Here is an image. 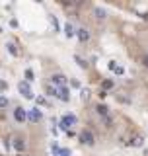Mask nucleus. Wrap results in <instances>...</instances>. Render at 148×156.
<instances>
[{
    "label": "nucleus",
    "mask_w": 148,
    "mask_h": 156,
    "mask_svg": "<svg viewBox=\"0 0 148 156\" xmlns=\"http://www.w3.org/2000/svg\"><path fill=\"white\" fill-rule=\"evenodd\" d=\"M96 113H97V117L105 123V127H111V125H113V119H111V115H109V107H107V105H103V104L96 105Z\"/></svg>",
    "instance_id": "1"
},
{
    "label": "nucleus",
    "mask_w": 148,
    "mask_h": 156,
    "mask_svg": "<svg viewBox=\"0 0 148 156\" xmlns=\"http://www.w3.org/2000/svg\"><path fill=\"white\" fill-rule=\"evenodd\" d=\"M78 139H80L82 144H86V147H94V144H96V135H94L92 129H82L80 135H78Z\"/></svg>",
    "instance_id": "2"
},
{
    "label": "nucleus",
    "mask_w": 148,
    "mask_h": 156,
    "mask_svg": "<svg viewBox=\"0 0 148 156\" xmlns=\"http://www.w3.org/2000/svg\"><path fill=\"white\" fill-rule=\"evenodd\" d=\"M76 121H78V119H76V115H74V113H66V115H62V121H60V129L66 133L68 129H72V125H76Z\"/></svg>",
    "instance_id": "3"
},
{
    "label": "nucleus",
    "mask_w": 148,
    "mask_h": 156,
    "mask_svg": "<svg viewBox=\"0 0 148 156\" xmlns=\"http://www.w3.org/2000/svg\"><path fill=\"white\" fill-rule=\"evenodd\" d=\"M51 82L55 88H66V84H68V78H66L65 74H60V72H57V74L51 76Z\"/></svg>",
    "instance_id": "4"
},
{
    "label": "nucleus",
    "mask_w": 148,
    "mask_h": 156,
    "mask_svg": "<svg viewBox=\"0 0 148 156\" xmlns=\"http://www.w3.org/2000/svg\"><path fill=\"white\" fill-rule=\"evenodd\" d=\"M28 119L31 121V123H39V121L43 119V113L39 111V107H33V109L28 111Z\"/></svg>",
    "instance_id": "5"
},
{
    "label": "nucleus",
    "mask_w": 148,
    "mask_h": 156,
    "mask_svg": "<svg viewBox=\"0 0 148 156\" xmlns=\"http://www.w3.org/2000/svg\"><path fill=\"white\" fill-rule=\"evenodd\" d=\"M14 119H16V123L22 125L23 121L28 119V111H25L23 107H16V109H14Z\"/></svg>",
    "instance_id": "6"
},
{
    "label": "nucleus",
    "mask_w": 148,
    "mask_h": 156,
    "mask_svg": "<svg viewBox=\"0 0 148 156\" xmlns=\"http://www.w3.org/2000/svg\"><path fill=\"white\" fill-rule=\"evenodd\" d=\"M18 90H20V94H22L23 98H28V99H33V92L29 90L28 82H20V84H18Z\"/></svg>",
    "instance_id": "7"
},
{
    "label": "nucleus",
    "mask_w": 148,
    "mask_h": 156,
    "mask_svg": "<svg viewBox=\"0 0 148 156\" xmlns=\"http://www.w3.org/2000/svg\"><path fill=\"white\" fill-rule=\"evenodd\" d=\"M76 35H78L80 43H88L90 41V29L88 28H78L76 29Z\"/></svg>",
    "instance_id": "8"
},
{
    "label": "nucleus",
    "mask_w": 148,
    "mask_h": 156,
    "mask_svg": "<svg viewBox=\"0 0 148 156\" xmlns=\"http://www.w3.org/2000/svg\"><path fill=\"white\" fill-rule=\"evenodd\" d=\"M60 102H70V94H68V88H57V96Z\"/></svg>",
    "instance_id": "9"
},
{
    "label": "nucleus",
    "mask_w": 148,
    "mask_h": 156,
    "mask_svg": "<svg viewBox=\"0 0 148 156\" xmlns=\"http://www.w3.org/2000/svg\"><path fill=\"white\" fill-rule=\"evenodd\" d=\"M14 148H16L18 152H23V148H25V139L14 137Z\"/></svg>",
    "instance_id": "10"
},
{
    "label": "nucleus",
    "mask_w": 148,
    "mask_h": 156,
    "mask_svg": "<svg viewBox=\"0 0 148 156\" xmlns=\"http://www.w3.org/2000/svg\"><path fill=\"white\" fill-rule=\"evenodd\" d=\"M53 152H55V156H70L68 148H59V147H57V142H53Z\"/></svg>",
    "instance_id": "11"
},
{
    "label": "nucleus",
    "mask_w": 148,
    "mask_h": 156,
    "mask_svg": "<svg viewBox=\"0 0 148 156\" xmlns=\"http://www.w3.org/2000/svg\"><path fill=\"white\" fill-rule=\"evenodd\" d=\"M65 33H66V37H74V35H76V29H74V25L72 24H70V22H68V24H66L65 25Z\"/></svg>",
    "instance_id": "12"
},
{
    "label": "nucleus",
    "mask_w": 148,
    "mask_h": 156,
    "mask_svg": "<svg viewBox=\"0 0 148 156\" xmlns=\"http://www.w3.org/2000/svg\"><path fill=\"white\" fill-rule=\"evenodd\" d=\"M45 92H47V96H57V88L53 84H47L45 86Z\"/></svg>",
    "instance_id": "13"
},
{
    "label": "nucleus",
    "mask_w": 148,
    "mask_h": 156,
    "mask_svg": "<svg viewBox=\"0 0 148 156\" xmlns=\"http://www.w3.org/2000/svg\"><path fill=\"white\" fill-rule=\"evenodd\" d=\"M109 68L113 72H117V74H123V72H125V70H123V66H117L115 62H109Z\"/></svg>",
    "instance_id": "14"
},
{
    "label": "nucleus",
    "mask_w": 148,
    "mask_h": 156,
    "mask_svg": "<svg viewBox=\"0 0 148 156\" xmlns=\"http://www.w3.org/2000/svg\"><path fill=\"white\" fill-rule=\"evenodd\" d=\"M94 14H96V18H97V20H103V18H105V10L96 8V10H94Z\"/></svg>",
    "instance_id": "15"
},
{
    "label": "nucleus",
    "mask_w": 148,
    "mask_h": 156,
    "mask_svg": "<svg viewBox=\"0 0 148 156\" xmlns=\"http://www.w3.org/2000/svg\"><path fill=\"white\" fill-rule=\"evenodd\" d=\"M6 47H8V51L12 53V55H14V57H18V55H20V51H18V49H16V45H14V43H8V45H6Z\"/></svg>",
    "instance_id": "16"
},
{
    "label": "nucleus",
    "mask_w": 148,
    "mask_h": 156,
    "mask_svg": "<svg viewBox=\"0 0 148 156\" xmlns=\"http://www.w3.org/2000/svg\"><path fill=\"white\" fill-rule=\"evenodd\" d=\"M131 144H133V147H142V137H134V139H131Z\"/></svg>",
    "instance_id": "17"
},
{
    "label": "nucleus",
    "mask_w": 148,
    "mask_h": 156,
    "mask_svg": "<svg viewBox=\"0 0 148 156\" xmlns=\"http://www.w3.org/2000/svg\"><path fill=\"white\" fill-rule=\"evenodd\" d=\"M8 104H10V99L6 98V96H0V109H2V107H8Z\"/></svg>",
    "instance_id": "18"
},
{
    "label": "nucleus",
    "mask_w": 148,
    "mask_h": 156,
    "mask_svg": "<svg viewBox=\"0 0 148 156\" xmlns=\"http://www.w3.org/2000/svg\"><path fill=\"white\" fill-rule=\"evenodd\" d=\"M76 62H78V65H80V68H88V62L84 61L82 57H76Z\"/></svg>",
    "instance_id": "19"
},
{
    "label": "nucleus",
    "mask_w": 148,
    "mask_h": 156,
    "mask_svg": "<svg viewBox=\"0 0 148 156\" xmlns=\"http://www.w3.org/2000/svg\"><path fill=\"white\" fill-rule=\"evenodd\" d=\"M25 80H28V82H33V70H31V68H28V70H25Z\"/></svg>",
    "instance_id": "20"
},
{
    "label": "nucleus",
    "mask_w": 148,
    "mask_h": 156,
    "mask_svg": "<svg viewBox=\"0 0 148 156\" xmlns=\"http://www.w3.org/2000/svg\"><path fill=\"white\" fill-rule=\"evenodd\" d=\"M102 88H103V92L109 90V88H113V82H111V80H105V82L102 84Z\"/></svg>",
    "instance_id": "21"
},
{
    "label": "nucleus",
    "mask_w": 148,
    "mask_h": 156,
    "mask_svg": "<svg viewBox=\"0 0 148 156\" xmlns=\"http://www.w3.org/2000/svg\"><path fill=\"white\" fill-rule=\"evenodd\" d=\"M51 24H53V28H55V31H59V22H57L55 16H51Z\"/></svg>",
    "instance_id": "22"
},
{
    "label": "nucleus",
    "mask_w": 148,
    "mask_h": 156,
    "mask_svg": "<svg viewBox=\"0 0 148 156\" xmlns=\"http://www.w3.org/2000/svg\"><path fill=\"white\" fill-rule=\"evenodd\" d=\"M35 102H37L39 105H47V99H45V98H35Z\"/></svg>",
    "instance_id": "23"
},
{
    "label": "nucleus",
    "mask_w": 148,
    "mask_h": 156,
    "mask_svg": "<svg viewBox=\"0 0 148 156\" xmlns=\"http://www.w3.org/2000/svg\"><path fill=\"white\" fill-rule=\"evenodd\" d=\"M6 88H8V84H6V82H2V80H0V90H6Z\"/></svg>",
    "instance_id": "24"
},
{
    "label": "nucleus",
    "mask_w": 148,
    "mask_h": 156,
    "mask_svg": "<svg viewBox=\"0 0 148 156\" xmlns=\"http://www.w3.org/2000/svg\"><path fill=\"white\" fill-rule=\"evenodd\" d=\"M142 65H144V66H148V57H144V59H142Z\"/></svg>",
    "instance_id": "25"
}]
</instances>
